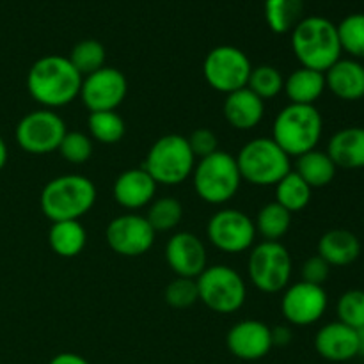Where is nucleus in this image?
<instances>
[{
  "label": "nucleus",
  "instance_id": "72a5a7b5",
  "mask_svg": "<svg viewBox=\"0 0 364 364\" xmlns=\"http://www.w3.org/2000/svg\"><path fill=\"white\" fill-rule=\"evenodd\" d=\"M336 27L341 50L355 60L364 59V13L348 14Z\"/></svg>",
  "mask_w": 364,
  "mask_h": 364
},
{
  "label": "nucleus",
  "instance_id": "bb28decb",
  "mask_svg": "<svg viewBox=\"0 0 364 364\" xmlns=\"http://www.w3.org/2000/svg\"><path fill=\"white\" fill-rule=\"evenodd\" d=\"M304 14V0H265V21L276 34H288Z\"/></svg>",
  "mask_w": 364,
  "mask_h": 364
},
{
  "label": "nucleus",
  "instance_id": "39448f33",
  "mask_svg": "<svg viewBox=\"0 0 364 364\" xmlns=\"http://www.w3.org/2000/svg\"><path fill=\"white\" fill-rule=\"evenodd\" d=\"M194 167L196 156L188 146L187 137L169 134L153 142L142 169L155 180L156 185L174 187L192 176Z\"/></svg>",
  "mask_w": 364,
  "mask_h": 364
},
{
  "label": "nucleus",
  "instance_id": "5701e85b",
  "mask_svg": "<svg viewBox=\"0 0 364 364\" xmlns=\"http://www.w3.org/2000/svg\"><path fill=\"white\" fill-rule=\"evenodd\" d=\"M361 255V242L352 231L331 230L318 240V256L331 267H347Z\"/></svg>",
  "mask_w": 364,
  "mask_h": 364
},
{
  "label": "nucleus",
  "instance_id": "20e7f679",
  "mask_svg": "<svg viewBox=\"0 0 364 364\" xmlns=\"http://www.w3.org/2000/svg\"><path fill=\"white\" fill-rule=\"evenodd\" d=\"M323 119L315 105L290 103L276 116L272 139L288 156H301L316 149L322 139Z\"/></svg>",
  "mask_w": 364,
  "mask_h": 364
},
{
  "label": "nucleus",
  "instance_id": "e433bc0d",
  "mask_svg": "<svg viewBox=\"0 0 364 364\" xmlns=\"http://www.w3.org/2000/svg\"><path fill=\"white\" fill-rule=\"evenodd\" d=\"M57 151L66 162L85 164L92 156V139L82 132H66Z\"/></svg>",
  "mask_w": 364,
  "mask_h": 364
},
{
  "label": "nucleus",
  "instance_id": "a19ab883",
  "mask_svg": "<svg viewBox=\"0 0 364 364\" xmlns=\"http://www.w3.org/2000/svg\"><path fill=\"white\" fill-rule=\"evenodd\" d=\"M48 364H91L87 359H84L82 355L73 354V352H63V354H57L55 358L50 359Z\"/></svg>",
  "mask_w": 364,
  "mask_h": 364
},
{
  "label": "nucleus",
  "instance_id": "393cba45",
  "mask_svg": "<svg viewBox=\"0 0 364 364\" xmlns=\"http://www.w3.org/2000/svg\"><path fill=\"white\" fill-rule=\"evenodd\" d=\"M48 244L60 258H75L84 251L87 244V233L80 220H60L52 223L48 231Z\"/></svg>",
  "mask_w": 364,
  "mask_h": 364
},
{
  "label": "nucleus",
  "instance_id": "c756f323",
  "mask_svg": "<svg viewBox=\"0 0 364 364\" xmlns=\"http://www.w3.org/2000/svg\"><path fill=\"white\" fill-rule=\"evenodd\" d=\"M89 137L100 144H117L127 134V124L116 110L91 112L87 119Z\"/></svg>",
  "mask_w": 364,
  "mask_h": 364
},
{
  "label": "nucleus",
  "instance_id": "f03ea898",
  "mask_svg": "<svg viewBox=\"0 0 364 364\" xmlns=\"http://www.w3.org/2000/svg\"><path fill=\"white\" fill-rule=\"evenodd\" d=\"M291 50L302 68L326 73L341 59L338 27L323 16L302 18L291 31Z\"/></svg>",
  "mask_w": 364,
  "mask_h": 364
},
{
  "label": "nucleus",
  "instance_id": "37998d69",
  "mask_svg": "<svg viewBox=\"0 0 364 364\" xmlns=\"http://www.w3.org/2000/svg\"><path fill=\"white\" fill-rule=\"evenodd\" d=\"M358 333V348H359V355H363L364 358V327L361 329L355 331Z\"/></svg>",
  "mask_w": 364,
  "mask_h": 364
},
{
  "label": "nucleus",
  "instance_id": "f704fd0d",
  "mask_svg": "<svg viewBox=\"0 0 364 364\" xmlns=\"http://www.w3.org/2000/svg\"><path fill=\"white\" fill-rule=\"evenodd\" d=\"M338 322L352 327V329H361L364 327V291L363 290H348L340 297L336 306Z\"/></svg>",
  "mask_w": 364,
  "mask_h": 364
},
{
  "label": "nucleus",
  "instance_id": "dca6fc26",
  "mask_svg": "<svg viewBox=\"0 0 364 364\" xmlns=\"http://www.w3.org/2000/svg\"><path fill=\"white\" fill-rule=\"evenodd\" d=\"M226 345L235 358L258 361L272 350V327L259 320H242L230 329Z\"/></svg>",
  "mask_w": 364,
  "mask_h": 364
},
{
  "label": "nucleus",
  "instance_id": "473e14b6",
  "mask_svg": "<svg viewBox=\"0 0 364 364\" xmlns=\"http://www.w3.org/2000/svg\"><path fill=\"white\" fill-rule=\"evenodd\" d=\"M247 89H251L258 98L263 102L274 100L277 95H281L284 89V77L276 66L270 64H262L251 70L247 80Z\"/></svg>",
  "mask_w": 364,
  "mask_h": 364
},
{
  "label": "nucleus",
  "instance_id": "7ed1b4c3",
  "mask_svg": "<svg viewBox=\"0 0 364 364\" xmlns=\"http://www.w3.org/2000/svg\"><path fill=\"white\" fill-rule=\"evenodd\" d=\"M96 203V187L82 174H64L50 180L39 198L43 213L52 223L80 220Z\"/></svg>",
  "mask_w": 364,
  "mask_h": 364
},
{
  "label": "nucleus",
  "instance_id": "f3484780",
  "mask_svg": "<svg viewBox=\"0 0 364 364\" xmlns=\"http://www.w3.org/2000/svg\"><path fill=\"white\" fill-rule=\"evenodd\" d=\"M166 262L176 277L198 279L206 269V247L199 237L188 231L173 235L166 245Z\"/></svg>",
  "mask_w": 364,
  "mask_h": 364
},
{
  "label": "nucleus",
  "instance_id": "b1692460",
  "mask_svg": "<svg viewBox=\"0 0 364 364\" xmlns=\"http://www.w3.org/2000/svg\"><path fill=\"white\" fill-rule=\"evenodd\" d=\"M326 77L323 73L309 68H299L284 78V89L290 103L297 105H315L316 100L326 91Z\"/></svg>",
  "mask_w": 364,
  "mask_h": 364
},
{
  "label": "nucleus",
  "instance_id": "4c0bfd02",
  "mask_svg": "<svg viewBox=\"0 0 364 364\" xmlns=\"http://www.w3.org/2000/svg\"><path fill=\"white\" fill-rule=\"evenodd\" d=\"M188 146H191L192 153L198 160L205 159V156L212 155V153L219 151V141H217V135L213 134L208 128H198L191 134V137H187Z\"/></svg>",
  "mask_w": 364,
  "mask_h": 364
},
{
  "label": "nucleus",
  "instance_id": "4468645a",
  "mask_svg": "<svg viewBox=\"0 0 364 364\" xmlns=\"http://www.w3.org/2000/svg\"><path fill=\"white\" fill-rule=\"evenodd\" d=\"M128 92L127 77L117 68L103 66L82 80L80 96L89 112L116 110L124 102Z\"/></svg>",
  "mask_w": 364,
  "mask_h": 364
},
{
  "label": "nucleus",
  "instance_id": "4be33fe9",
  "mask_svg": "<svg viewBox=\"0 0 364 364\" xmlns=\"http://www.w3.org/2000/svg\"><path fill=\"white\" fill-rule=\"evenodd\" d=\"M327 155L340 169L364 167V128L347 127L336 132L327 144Z\"/></svg>",
  "mask_w": 364,
  "mask_h": 364
},
{
  "label": "nucleus",
  "instance_id": "1a4fd4ad",
  "mask_svg": "<svg viewBox=\"0 0 364 364\" xmlns=\"http://www.w3.org/2000/svg\"><path fill=\"white\" fill-rule=\"evenodd\" d=\"M291 256L281 242H267L251 249L247 272L251 283L263 294L287 290L291 279Z\"/></svg>",
  "mask_w": 364,
  "mask_h": 364
},
{
  "label": "nucleus",
  "instance_id": "c9c22d12",
  "mask_svg": "<svg viewBox=\"0 0 364 364\" xmlns=\"http://www.w3.org/2000/svg\"><path fill=\"white\" fill-rule=\"evenodd\" d=\"M164 299L174 309L191 308L199 301L198 283L191 277H174L164 291Z\"/></svg>",
  "mask_w": 364,
  "mask_h": 364
},
{
  "label": "nucleus",
  "instance_id": "9b49d317",
  "mask_svg": "<svg viewBox=\"0 0 364 364\" xmlns=\"http://www.w3.org/2000/svg\"><path fill=\"white\" fill-rule=\"evenodd\" d=\"M68 128L63 117L50 109L32 110L16 124L18 146L31 155H46L59 149Z\"/></svg>",
  "mask_w": 364,
  "mask_h": 364
},
{
  "label": "nucleus",
  "instance_id": "cd10ccee",
  "mask_svg": "<svg viewBox=\"0 0 364 364\" xmlns=\"http://www.w3.org/2000/svg\"><path fill=\"white\" fill-rule=\"evenodd\" d=\"M274 187H276V203L290 213L301 212L311 201L313 188L294 169L281 178Z\"/></svg>",
  "mask_w": 364,
  "mask_h": 364
},
{
  "label": "nucleus",
  "instance_id": "7c9ffc66",
  "mask_svg": "<svg viewBox=\"0 0 364 364\" xmlns=\"http://www.w3.org/2000/svg\"><path fill=\"white\" fill-rule=\"evenodd\" d=\"M146 219L155 233L173 231L183 219V206L174 198H159L149 203Z\"/></svg>",
  "mask_w": 364,
  "mask_h": 364
},
{
  "label": "nucleus",
  "instance_id": "6e6552de",
  "mask_svg": "<svg viewBox=\"0 0 364 364\" xmlns=\"http://www.w3.org/2000/svg\"><path fill=\"white\" fill-rule=\"evenodd\" d=\"M198 283L199 301L213 313L233 315L247 299V287L240 274L228 265L206 267Z\"/></svg>",
  "mask_w": 364,
  "mask_h": 364
},
{
  "label": "nucleus",
  "instance_id": "9d476101",
  "mask_svg": "<svg viewBox=\"0 0 364 364\" xmlns=\"http://www.w3.org/2000/svg\"><path fill=\"white\" fill-rule=\"evenodd\" d=\"M252 64L245 52L231 45H220L210 50L203 63L206 84L223 95L247 87Z\"/></svg>",
  "mask_w": 364,
  "mask_h": 364
},
{
  "label": "nucleus",
  "instance_id": "58836bf2",
  "mask_svg": "<svg viewBox=\"0 0 364 364\" xmlns=\"http://www.w3.org/2000/svg\"><path fill=\"white\" fill-rule=\"evenodd\" d=\"M302 281L309 284H316V287H323L327 279H329L331 274V265L323 258H320L318 255L311 256L304 262L302 265Z\"/></svg>",
  "mask_w": 364,
  "mask_h": 364
},
{
  "label": "nucleus",
  "instance_id": "aec40b11",
  "mask_svg": "<svg viewBox=\"0 0 364 364\" xmlns=\"http://www.w3.org/2000/svg\"><path fill=\"white\" fill-rule=\"evenodd\" d=\"M223 114L230 127H233L235 130L247 132L258 127L259 121L263 119L265 102L258 98L251 89H238V91L226 95Z\"/></svg>",
  "mask_w": 364,
  "mask_h": 364
},
{
  "label": "nucleus",
  "instance_id": "412c9836",
  "mask_svg": "<svg viewBox=\"0 0 364 364\" xmlns=\"http://www.w3.org/2000/svg\"><path fill=\"white\" fill-rule=\"evenodd\" d=\"M326 87L343 102L364 98V66L355 59H340L323 73Z\"/></svg>",
  "mask_w": 364,
  "mask_h": 364
},
{
  "label": "nucleus",
  "instance_id": "f257e3e1",
  "mask_svg": "<svg viewBox=\"0 0 364 364\" xmlns=\"http://www.w3.org/2000/svg\"><path fill=\"white\" fill-rule=\"evenodd\" d=\"M82 77L64 55H45L27 73V91L45 109L70 105L80 96Z\"/></svg>",
  "mask_w": 364,
  "mask_h": 364
},
{
  "label": "nucleus",
  "instance_id": "0eeeda50",
  "mask_svg": "<svg viewBox=\"0 0 364 364\" xmlns=\"http://www.w3.org/2000/svg\"><path fill=\"white\" fill-rule=\"evenodd\" d=\"M196 194L208 205H224L237 196L242 185L237 159L228 151H215L196 164L192 171Z\"/></svg>",
  "mask_w": 364,
  "mask_h": 364
},
{
  "label": "nucleus",
  "instance_id": "6ab92c4d",
  "mask_svg": "<svg viewBox=\"0 0 364 364\" xmlns=\"http://www.w3.org/2000/svg\"><path fill=\"white\" fill-rule=\"evenodd\" d=\"M114 199L127 210H139L148 206L156 194V183L144 169H128L114 181Z\"/></svg>",
  "mask_w": 364,
  "mask_h": 364
},
{
  "label": "nucleus",
  "instance_id": "2eb2a0df",
  "mask_svg": "<svg viewBox=\"0 0 364 364\" xmlns=\"http://www.w3.org/2000/svg\"><path fill=\"white\" fill-rule=\"evenodd\" d=\"M327 304H329V299L323 287L301 281V283L288 284L281 299V311L288 323L306 327L322 318Z\"/></svg>",
  "mask_w": 364,
  "mask_h": 364
},
{
  "label": "nucleus",
  "instance_id": "f8f14e48",
  "mask_svg": "<svg viewBox=\"0 0 364 364\" xmlns=\"http://www.w3.org/2000/svg\"><path fill=\"white\" fill-rule=\"evenodd\" d=\"M210 244L228 255L249 251L255 244L256 228L251 217L242 210L224 208L213 213L206 224Z\"/></svg>",
  "mask_w": 364,
  "mask_h": 364
},
{
  "label": "nucleus",
  "instance_id": "a878e982",
  "mask_svg": "<svg viewBox=\"0 0 364 364\" xmlns=\"http://www.w3.org/2000/svg\"><path fill=\"white\" fill-rule=\"evenodd\" d=\"M336 171L338 167L334 166L327 151H318V149H311L297 156V164H295V173L311 188L327 187L336 176Z\"/></svg>",
  "mask_w": 364,
  "mask_h": 364
},
{
  "label": "nucleus",
  "instance_id": "ddd939ff",
  "mask_svg": "<svg viewBox=\"0 0 364 364\" xmlns=\"http://www.w3.org/2000/svg\"><path fill=\"white\" fill-rule=\"evenodd\" d=\"M155 235L146 217L124 213L110 220L105 230V240L116 255L137 258L153 247Z\"/></svg>",
  "mask_w": 364,
  "mask_h": 364
},
{
  "label": "nucleus",
  "instance_id": "c85d7f7f",
  "mask_svg": "<svg viewBox=\"0 0 364 364\" xmlns=\"http://www.w3.org/2000/svg\"><path fill=\"white\" fill-rule=\"evenodd\" d=\"M291 224V213L276 201L263 206L256 217V233L262 235L267 242H279L288 233Z\"/></svg>",
  "mask_w": 364,
  "mask_h": 364
},
{
  "label": "nucleus",
  "instance_id": "2f4dec72",
  "mask_svg": "<svg viewBox=\"0 0 364 364\" xmlns=\"http://www.w3.org/2000/svg\"><path fill=\"white\" fill-rule=\"evenodd\" d=\"M105 46L102 43L96 39H82L73 46L68 59L82 77H87L105 66Z\"/></svg>",
  "mask_w": 364,
  "mask_h": 364
},
{
  "label": "nucleus",
  "instance_id": "79ce46f5",
  "mask_svg": "<svg viewBox=\"0 0 364 364\" xmlns=\"http://www.w3.org/2000/svg\"><path fill=\"white\" fill-rule=\"evenodd\" d=\"M7 164V144L2 137H0V171L6 167Z\"/></svg>",
  "mask_w": 364,
  "mask_h": 364
},
{
  "label": "nucleus",
  "instance_id": "ea45409f",
  "mask_svg": "<svg viewBox=\"0 0 364 364\" xmlns=\"http://www.w3.org/2000/svg\"><path fill=\"white\" fill-rule=\"evenodd\" d=\"M291 343V329L288 326H279L272 329V345L274 347H287Z\"/></svg>",
  "mask_w": 364,
  "mask_h": 364
},
{
  "label": "nucleus",
  "instance_id": "a211bd4d",
  "mask_svg": "<svg viewBox=\"0 0 364 364\" xmlns=\"http://www.w3.org/2000/svg\"><path fill=\"white\" fill-rule=\"evenodd\" d=\"M315 350L331 363H347L358 358V333L341 322H331L320 327L315 336Z\"/></svg>",
  "mask_w": 364,
  "mask_h": 364
},
{
  "label": "nucleus",
  "instance_id": "423d86ee",
  "mask_svg": "<svg viewBox=\"0 0 364 364\" xmlns=\"http://www.w3.org/2000/svg\"><path fill=\"white\" fill-rule=\"evenodd\" d=\"M242 181L256 187H270L291 171L290 156L274 142L272 137H256L242 146L237 156Z\"/></svg>",
  "mask_w": 364,
  "mask_h": 364
}]
</instances>
